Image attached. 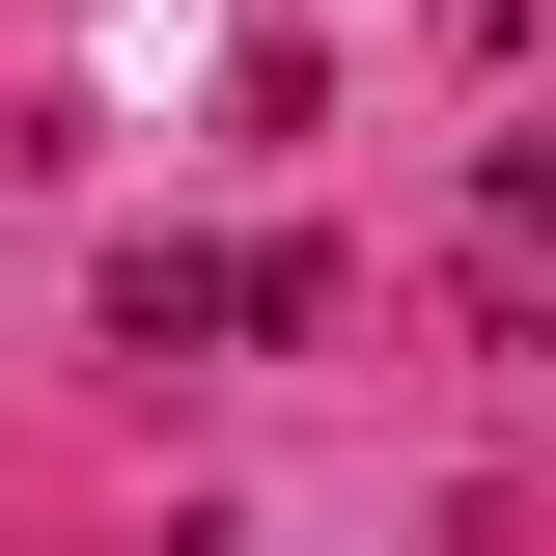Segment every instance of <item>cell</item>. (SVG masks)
<instances>
[{
    "label": "cell",
    "instance_id": "obj_1",
    "mask_svg": "<svg viewBox=\"0 0 556 556\" xmlns=\"http://www.w3.org/2000/svg\"><path fill=\"white\" fill-rule=\"evenodd\" d=\"M195 334H334V251H112V362H195Z\"/></svg>",
    "mask_w": 556,
    "mask_h": 556
},
{
    "label": "cell",
    "instance_id": "obj_2",
    "mask_svg": "<svg viewBox=\"0 0 556 556\" xmlns=\"http://www.w3.org/2000/svg\"><path fill=\"white\" fill-rule=\"evenodd\" d=\"M473 251H556V139H501V167H473Z\"/></svg>",
    "mask_w": 556,
    "mask_h": 556
}]
</instances>
